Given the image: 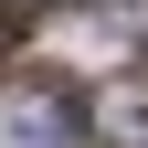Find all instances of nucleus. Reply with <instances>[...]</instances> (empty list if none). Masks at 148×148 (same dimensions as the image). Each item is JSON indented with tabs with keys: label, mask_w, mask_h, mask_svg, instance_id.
Segmentation results:
<instances>
[{
	"label": "nucleus",
	"mask_w": 148,
	"mask_h": 148,
	"mask_svg": "<svg viewBox=\"0 0 148 148\" xmlns=\"http://www.w3.org/2000/svg\"><path fill=\"white\" fill-rule=\"evenodd\" d=\"M0 148H85V95L64 74H0Z\"/></svg>",
	"instance_id": "1"
},
{
	"label": "nucleus",
	"mask_w": 148,
	"mask_h": 148,
	"mask_svg": "<svg viewBox=\"0 0 148 148\" xmlns=\"http://www.w3.org/2000/svg\"><path fill=\"white\" fill-rule=\"evenodd\" d=\"M11 11H21V0H11Z\"/></svg>",
	"instance_id": "4"
},
{
	"label": "nucleus",
	"mask_w": 148,
	"mask_h": 148,
	"mask_svg": "<svg viewBox=\"0 0 148 148\" xmlns=\"http://www.w3.org/2000/svg\"><path fill=\"white\" fill-rule=\"evenodd\" d=\"M11 32H21V11H11V0H0V53H11Z\"/></svg>",
	"instance_id": "3"
},
{
	"label": "nucleus",
	"mask_w": 148,
	"mask_h": 148,
	"mask_svg": "<svg viewBox=\"0 0 148 148\" xmlns=\"http://www.w3.org/2000/svg\"><path fill=\"white\" fill-rule=\"evenodd\" d=\"M85 127H106L116 148H148V85H138V74H127V85H106V95H95V116H85Z\"/></svg>",
	"instance_id": "2"
}]
</instances>
